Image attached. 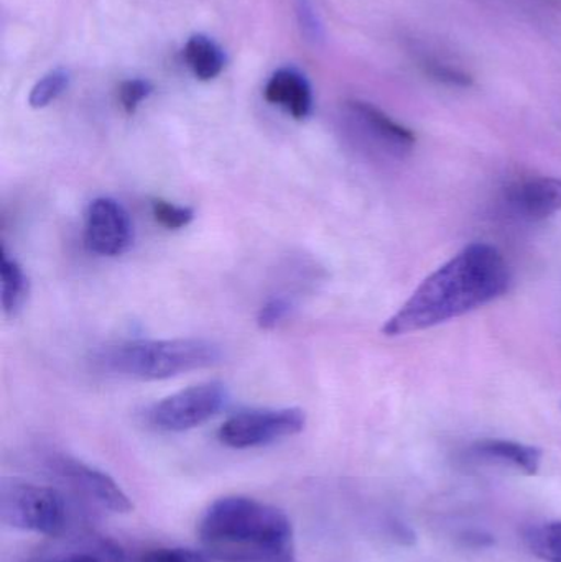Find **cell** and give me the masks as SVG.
<instances>
[{
    "label": "cell",
    "instance_id": "cell-1",
    "mask_svg": "<svg viewBox=\"0 0 561 562\" xmlns=\"http://www.w3.org/2000/svg\"><path fill=\"white\" fill-rule=\"evenodd\" d=\"M509 284L510 270L503 254L490 244H470L422 281L382 333L405 336L457 319L500 300Z\"/></svg>",
    "mask_w": 561,
    "mask_h": 562
},
{
    "label": "cell",
    "instance_id": "cell-2",
    "mask_svg": "<svg viewBox=\"0 0 561 562\" xmlns=\"http://www.w3.org/2000/svg\"><path fill=\"white\" fill-rule=\"evenodd\" d=\"M201 544L220 562H299L285 512L257 498L214 501L198 525Z\"/></svg>",
    "mask_w": 561,
    "mask_h": 562
},
{
    "label": "cell",
    "instance_id": "cell-3",
    "mask_svg": "<svg viewBox=\"0 0 561 562\" xmlns=\"http://www.w3.org/2000/svg\"><path fill=\"white\" fill-rule=\"evenodd\" d=\"M221 360V347L203 337L125 340L102 347L92 357L96 369L105 375L145 382L210 369Z\"/></svg>",
    "mask_w": 561,
    "mask_h": 562
},
{
    "label": "cell",
    "instance_id": "cell-4",
    "mask_svg": "<svg viewBox=\"0 0 561 562\" xmlns=\"http://www.w3.org/2000/svg\"><path fill=\"white\" fill-rule=\"evenodd\" d=\"M0 520L16 530L59 538L68 531L71 514L65 495L56 488L3 477L0 482Z\"/></svg>",
    "mask_w": 561,
    "mask_h": 562
},
{
    "label": "cell",
    "instance_id": "cell-5",
    "mask_svg": "<svg viewBox=\"0 0 561 562\" xmlns=\"http://www.w3.org/2000/svg\"><path fill=\"white\" fill-rule=\"evenodd\" d=\"M343 122L349 137L372 154L389 158H405L414 150L415 138L411 128L385 114L371 102L352 101L343 105Z\"/></svg>",
    "mask_w": 561,
    "mask_h": 562
},
{
    "label": "cell",
    "instance_id": "cell-6",
    "mask_svg": "<svg viewBox=\"0 0 561 562\" xmlns=\"http://www.w3.org/2000/svg\"><path fill=\"white\" fill-rule=\"evenodd\" d=\"M305 426L300 408L249 409L224 422L217 438L231 449H253L300 435Z\"/></svg>",
    "mask_w": 561,
    "mask_h": 562
},
{
    "label": "cell",
    "instance_id": "cell-7",
    "mask_svg": "<svg viewBox=\"0 0 561 562\" xmlns=\"http://www.w3.org/2000/svg\"><path fill=\"white\" fill-rule=\"evenodd\" d=\"M45 465L56 482L65 485L76 497L96 505L101 510L111 512V514H128L134 508L127 494L119 487L111 475L79 459L61 452H53L46 456Z\"/></svg>",
    "mask_w": 561,
    "mask_h": 562
},
{
    "label": "cell",
    "instance_id": "cell-8",
    "mask_svg": "<svg viewBox=\"0 0 561 562\" xmlns=\"http://www.w3.org/2000/svg\"><path fill=\"white\" fill-rule=\"evenodd\" d=\"M226 402L227 390L224 383H200L158 402L148 413V418L160 431H190L210 422L224 408Z\"/></svg>",
    "mask_w": 561,
    "mask_h": 562
},
{
    "label": "cell",
    "instance_id": "cell-9",
    "mask_svg": "<svg viewBox=\"0 0 561 562\" xmlns=\"http://www.w3.org/2000/svg\"><path fill=\"white\" fill-rule=\"evenodd\" d=\"M134 224L125 207L112 198H96L85 217V244L99 257H121L131 249Z\"/></svg>",
    "mask_w": 561,
    "mask_h": 562
},
{
    "label": "cell",
    "instance_id": "cell-10",
    "mask_svg": "<svg viewBox=\"0 0 561 562\" xmlns=\"http://www.w3.org/2000/svg\"><path fill=\"white\" fill-rule=\"evenodd\" d=\"M506 204L517 217L543 221L561 211L560 178L537 177L517 181L506 190Z\"/></svg>",
    "mask_w": 561,
    "mask_h": 562
},
{
    "label": "cell",
    "instance_id": "cell-11",
    "mask_svg": "<svg viewBox=\"0 0 561 562\" xmlns=\"http://www.w3.org/2000/svg\"><path fill=\"white\" fill-rule=\"evenodd\" d=\"M263 98L270 104L282 108L296 121H305L312 115V86H310L308 79L296 69H277L263 88Z\"/></svg>",
    "mask_w": 561,
    "mask_h": 562
},
{
    "label": "cell",
    "instance_id": "cell-12",
    "mask_svg": "<svg viewBox=\"0 0 561 562\" xmlns=\"http://www.w3.org/2000/svg\"><path fill=\"white\" fill-rule=\"evenodd\" d=\"M26 562H127L114 541L96 535L65 538Z\"/></svg>",
    "mask_w": 561,
    "mask_h": 562
},
{
    "label": "cell",
    "instance_id": "cell-13",
    "mask_svg": "<svg viewBox=\"0 0 561 562\" xmlns=\"http://www.w3.org/2000/svg\"><path fill=\"white\" fill-rule=\"evenodd\" d=\"M471 454L481 461L506 465L527 475H536L542 464V451L539 448L510 439H481L471 446Z\"/></svg>",
    "mask_w": 561,
    "mask_h": 562
},
{
    "label": "cell",
    "instance_id": "cell-14",
    "mask_svg": "<svg viewBox=\"0 0 561 562\" xmlns=\"http://www.w3.org/2000/svg\"><path fill=\"white\" fill-rule=\"evenodd\" d=\"M30 281L23 267L7 254L5 247L0 250V303L7 317L16 316L26 297Z\"/></svg>",
    "mask_w": 561,
    "mask_h": 562
},
{
    "label": "cell",
    "instance_id": "cell-15",
    "mask_svg": "<svg viewBox=\"0 0 561 562\" xmlns=\"http://www.w3.org/2000/svg\"><path fill=\"white\" fill-rule=\"evenodd\" d=\"M188 68L200 81L217 78L226 65V56L214 40L206 35H193L183 48Z\"/></svg>",
    "mask_w": 561,
    "mask_h": 562
},
{
    "label": "cell",
    "instance_id": "cell-16",
    "mask_svg": "<svg viewBox=\"0 0 561 562\" xmlns=\"http://www.w3.org/2000/svg\"><path fill=\"white\" fill-rule=\"evenodd\" d=\"M524 540L539 560L561 562V521H547L527 528Z\"/></svg>",
    "mask_w": 561,
    "mask_h": 562
},
{
    "label": "cell",
    "instance_id": "cell-17",
    "mask_svg": "<svg viewBox=\"0 0 561 562\" xmlns=\"http://www.w3.org/2000/svg\"><path fill=\"white\" fill-rule=\"evenodd\" d=\"M68 86L69 72L66 69L56 68L53 71L46 72L43 78L35 82L32 91H30V108H48L52 102H55L68 89Z\"/></svg>",
    "mask_w": 561,
    "mask_h": 562
},
{
    "label": "cell",
    "instance_id": "cell-18",
    "mask_svg": "<svg viewBox=\"0 0 561 562\" xmlns=\"http://www.w3.org/2000/svg\"><path fill=\"white\" fill-rule=\"evenodd\" d=\"M152 214L155 223L167 231H180L190 226L194 220V211L188 206L170 203L165 200L152 201Z\"/></svg>",
    "mask_w": 561,
    "mask_h": 562
},
{
    "label": "cell",
    "instance_id": "cell-19",
    "mask_svg": "<svg viewBox=\"0 0 561 562\" xmlns=\"http://www.w3.org/2000/svg\"><path fill=\"white\" fill-rule=\"evenodd\" d=\"M422 68L435 81L444 82V85L455 86V88H468L471 86V76L463 69L450 65V63L440 61V59L425 58L422 61Z\"/></svg>",
    "mask_w": 561,
    "mask_h": 562
},
{
    "label": "cell",
    "instance_id": "cell-20",
    "mask_svg": "<svg viewBox=\"0 0 561 562\" xmlns=\"http://www.w3.org/2000/svg\"><path fill=\"white\" fill-rule=\"evenodd\" d=\"M293 304L289 297L272 296L262 304L257 314V324L260 329L272 330L285 323L287 317L292 314Z\"/></svg>",
    "mask_w": 561,
    "mask_h": 562
},
{
    "label": "cell",
    "instance_id": "cell-21",
    "mask_svg": "<svg viewBox=\"0 0 561 562\" xmlns=\"http://www.w3.org/2000/svg\"><path fill=\"white\" fill-rule=\"evenodd\" d=\"M137 562H213V558L190 548H157L142 554Z\"/></svg>",
    "mask_w": 561,
    "mask_h": 562
},
{
    "label": "cell",
    "instance_id": "cell-22",
    "mask_svg": "<svg viewBox=\"0 0 561 562\" xmlns=\"http://www.w3.org/2000/svg\"><path fill=\"white\" fill-rule=\"evenodd\" d=\"M154 88L145 79H127L119 88V102L127 114H134L142 102L147 101Z\"/></svg>",
    "mask_w": 561,
    "mask_h": 562
},
{
    "label": "cell",
    "instance_id": "cell-23",
    "mask_svg": "<svg viewBox=\"0 0 561 562\" xmlns=\"http://www.w3.org/2000/svg\"><path fill=\"white\" fill-rule=\"evenodd\" d=\"M299 2V20L302 25L303 33L308 40L322 38V25L318 22L315 9H313L312 0H296Z\"/></svg>",
    "mask_w": 561,
    "mask_h": 562
}]
</instances>
